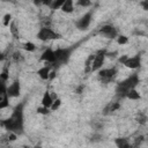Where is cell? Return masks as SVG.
Returning <instances> with one entry per match:
<instances>
[{
    "instance_id": "1",
    "label": "cell",
    "mask_w": 148,
    "mask_h": 148,
    "mask_svg": "<svg viewBox=\"0 0 148 148\" xmlns=\"http://www.w3.org/2000/svg\"><path fill=\"white\" fill-rule=\"evenodd\" d=\"M23 104H17L15 106V109L13 110L12 114L1 121V125L8 131V132H13L15 134H21L23 132Z\"/></svg>"
},
{
    "instance_id": "2",
    "label": "cell",
    "mask_w": 148,
    "mask_h": 148,
    "mask_svg": "<svg viewBox=\"0 0 148 148\" xmlns=\"http://www.w3.org/2000/svg\"><path fill=\"white\" fill-rule=\"evenodd\" d=\"M139 84V75L138 74H132L128 77H126L124 81L119 82L116 88L117 96L119 97H125L127 91L131 89H135V87Z\"/></svg>"
},
{
    "instance_id": "3",
    "label": "cell",
    "mask_w": 148,
    "mask_h": 148,
    "mask_svg": "<svg viewBox=\"0 0 148 148\" xmlns=\"http://www.w3.org/2000/svg\"><path fill=\"white\" fill-rule=\"evenodd\" d=\"M37 38L42 42H46V40L60 39L61 35L58 34L57 31H54L53 29H51L50 27H42L37 32Z\"/></svg>"
},
{
    "instance_id": "4",
    "label": "cell",
    "mask_w": 148,
    "mask_h": 148,
    "mask_svg": "<svg viewBox=\"0 0 148 148\" xmlns=\"http://www.w3.org/2000/svg\"><path fill=\"white\" fill-rule=\"evenodd\" d=\"M72 47H65V49H57L54 51V56H56V61L53 65H62L66 64L71 57L72 53Z\"/></svg>"
},
{
    "instance_id": "5",
    "label": "cell",
    "mask_w": 148,
    "mask_h": 148,
    "mask_svg": "<svg viewBox=\"0 0 148 148\" xmlns=\"http://www.w3.org/2000/svg\"><path fill=\"white\" fill-rule=\"evenodd\" d=\"M105 53H106L105 51H99L97 54H95L94 60L90 65V72H96V71L102 69V66L105 60Z\"/></svg>"
},
{
    "instance_id": "6",
    "label": "cell",
    "mask_w": 148,
    "mask_h": 148,
    "mask_svg": "<svg viewBox=\"0 0 148 148\" xmlns=\"http://www.w3.org/2000/svg\"><path fill=\"white\" fill-rule=\"evenodd\" d=\"M117 74V69L114 67L112 68H102L98 71V79L103 82H109L111 81Z\"/></svg>"
},
{
    "instance_id": "7",
    "label": "cell",
    "mask_w": 148,
    "mask_h": 148,
    "mask_svg": "<svg viewBox=\"0 0 148 148\" xmlns=\"http://www.w3.org/2000/svg\"><path fill=\"white\" fill-rule=\"evenodd\" d=\"M98 34L102 35L103 37L110 38V39H113V38H116V37L118 36L117 29H116L113 25H111V24H105V25H103V27L98 30Z\"/></svg>"
},
{
    "instance_id": "8",
    "label": "cell",
    "mask_w": 148,
    "mask_h": 148,
    "mask_svg": "<svg viewBox=\"0 0 148 148\" xmlns=\"http://www.w3.org/2000/svg\"><path fill=\"white\" fill-rule=\"evenodd\" d=\"M6 91H7L8 98L18 97L20 94H21V83H20V81H14V82L10 83L9 86H7Z\"/></svg>"
},
{
    "instance_id": "9",
    "label": "cell",
    "mask_w": 148,
    "mask_h": 148,
    "mask_svg": "<svg viewBox=\"0 0 148 148\" xmlns=\"http://www.w3.org/2000/svg\"><path fill=\"white\" fill-rule=\"evenodd\" d=\"M91 18H92V12L89 10V12H87L81 18L77 20V22H76V28L80 29V30H84V29H87V28L90 25Z\"/></svg>"
},
{
    "instance_id": "10",
    "label": "cell",
    "mask_w": 148,
    "mask_h": 148,
    "mask_svg": "<svg viewBox=\"0 0 148 148\" xmlns=\"http://www.w3.org/2000/svg\"><path fill=\"white\" fill-rule=\"evenodd\" d=\"M125 67L130 68V69H135L138 67H140L141 65V59H140V56H134V57H128L126 59V61L123 64Z\"/></svg>"
},
{
    "instance_id": "11",
    "label": "cell",
    "mask_w": 148,
    "mask_h": 148,
    "mask_svg": "<svg viewBox=\"0 0 148 148\" xmlns=\"http://www.w3.org/2000/svg\"><path fill=\"white\" fill-rule=\"evenodd\" d=\"M40 59L47 64H51L53 65L54 61H56V56H54V50H52L51 47H47L46 50L43 51L42 56H40Z\"/></svg>"
},
{
    "instance_id": "12",
    "label": "cell",
    "mask_w": 148,
    "mask_h": 148,
    "mask_svg": "<svg viewBox=\"0 0 148 148\" xmlns=\"http://www.w3.org/2000/svg\"><path fill=\"white\" fill-rule=\"evenodd\" d=\"M7 86H0V110L7 108L9 105V98L6 91Z\"/></svg>"
},
{
    "instance_id": "13",
    "label": "cell",
    "mask_w": 148,
    "mask_h": 148,
    "mask_svg": "<svg viewBox=\"0 0 148 148\" xmlns=\"http://www.w3.org/2000/svg\"><path fill=\"white\" fill-rule=\"evenodd\" d=\"M50 73H51V67L47 66H43L37 71V75L42 79V80H49L50 77Z\"/></svg>"
},
{
    "instance_id": "14",
    "label": "cell",
    "mask_w": 148,
    "mask_h": 148,
    "mask_svg": "<svg viewBox=\"0 0 148 148\" xmlns=\"http://www.w3.org/2000/svg\"><path fill=\"white\" fill-rule=\"evenodd\" d=\"M40 103H42V106H45V108H47V109L51 108V105H52V103H53V98L51 97V94H50L49 91H45V92H44Z\"/></svg>"
},
{
    "instance_id": "15",
    "label": "cell",
    "mask_w": 148,
    "mask_h": 148,
    "mask_svg": "<svg viewBox=\"0 0 148 148\" xmlns=\"http://www.w3.org/2000/svg\"><path fill=\"white\" fill-rule=\"evenodd\" d=\"M119 108H120V104H119L118 102H111V103H109V104L104 108L103 113H104V114H110V113L117 111Z\"/></svg>"
},
{
    "instance_id": "16",
    "label": "cell",
    "mask_w": 148,
    "mask_h": 148,
    "mask_svg": "<svg viewBox=\"0 0 148 148\" xmlns=\"http://www.w3.org/2000/svg\"><path fill=\"white\" fill-rule=\"evenodd\" d=\"M114 143L118 148H133L132 145L130 143V141L125 138H118L114 140Z\"/></svg>"
},
{
    "instance_id": "17",
    "label": "cell",
    "mask_w": 148,
    "mask_h": 148,
    "mask_svg": "<svg viewBox=\"0 0 148 148\" xmlns=\"http://www.w3.org/2000/svg\"><path fill=\"white\" fill-rule=\"evenodd\" d=\"M60 9L64 13H67V14L72 13L74 10V2H73V0H65V2L62 3V6H61Z\"/></svg>"
},
{
    "instance_id": "18",
    "label": "cell",
    "mask_w": 148,
    "mask_h": 148,
    "mask_svg": "<svg viewBox=\"0 0 148 148\" xmlns=\"http://www.w3.org/2000/svg\"><path fill=\"white\" fill-rule=\"evenodd\" d=\"M125 97H127L128 99H132V101H136V99H140L141 96H140V92L136 89H131V90L127 91Z\"/></svg>"
},
{
    "instance_id": "19",
    "label": "cell",
    "mask_w": 148,
    "mask_h": 148,
    "mask_svg": "<svg viewBox=\"0 0 148 148\" xmlns=\"http://www.w3.org/2000/svg\"><path fill=\"white\" fill-rule=\"evenodd\" d=\"M9 79V73H8V69H3L1 73H0V86H7V81Z\"/></svg>"
},
{
    "instance_id": "20",
    "label": "cell",
    "mask_w": 148,
    "mask_h": 148,
    "mask_svg": "<svg viewBox=\"0 0 148 148\" xmlns=\"http://www.w3.org/2000/svg\"><path fill=\"white\" fill-rule=\"evenodd\" d=\"M64 2H65V0H57V1H56V0H52L49 7H50L51 9H60Z\"/></svg>"
},
{
    "instance_id": "21",
    "label": "cell",
    "mask_w": 148,
    "mask_h": 148,
    "mask_svg": "<svg viewBox=\"0 0 148 148\" xmlns=\"http://www.w3.org/2000/svg\"><path fill=\"white\" fill-rule=\"evenodd\" d=\"M12 58H13V60H14L15 62H22V61L24 60V57H23V54H22L21 52H18V51H15V52L13 53Z\"/></svg>"
},
{
    "instance_id": "22",
    "label": "cell",
    "mask_w": 148,
    "mask_h": 148,
    "mask_svg": "<svg viewBox=\"0 0 148 148\" xmlns=\"http://www.w3.org/2000/svg\"><path fill=\"white\" fill-rule=\"evenodd\" d=\"M23 49L25 51H28V52H34L36 50V45L34 43H31V42H25L23 44Z\"/></svg>"
},
{
    "instance_id": "23",
    "label": "cell",
    "mask_w": 148,
    "mask_h": 148,
    "mask_svg": "<svg viewBox=\"0 0 148 148\" xmlns=\"http://www.w3.org/2000/svg\"><path fill=\"white\" fill-rule=\"evenodd\" d=\"M60 105H61V99L58 97V98H56V99L53 101V103H52L50 110H51V111H56V110H58V109L60 108Z\"/></svg>"
},
{
    "instance_id": "24",
    "label": "cell",
    "mask_w": 148,
    "mask_h": 148,
    "mask_svg": "<svg viewBox=\"0 0 148 148\" xmlns=\"http://www.w3.org/2000/svg\"><path fill=\"white\" fill-rule=\"evenodd\" d=\"M116 38H117V43H118L119 45H125V44L128 43V38H127L126 36H124V35H119V36H117Z\"/></svg>"
},
{
    "instance_id": "25",
    "label": "cell",
    "mask_w": 148,
    "mask_h": 148,
    "mask_svg": "<svg viewBox=\"0 0 148 148\" xmlns=\"http://www.w3.org/2000/svg\"><path fill=\"white\" fill-rule=\"evenodd\" d=\"M10 22H12V14H10V13L5 14V16H3V21H2V24H3L5 27H9Z\"/></svg>"
},
{
    "instance_id": "26",
    "label": "cell",
    "mask_w": 148,
    "mask_h": 148,
    "mask_svg": "<svg viewBox=\"0 0 148 148\" xmlns=\"http://www.w3.org/2000/svg\"><path fill=\"white\" fill-rule=\"evenodd\" d=\"M9 30H10L12 35H14V36H17V35H18V29L16 28V23H15L14 21L10 22V24H9Z\"/></svg>"
},
{
    "instance_id": "27",
    "label": "cell",
    "mask_w": 148,
    "mask_h": 148,
    "mask_svg": "<svg viewBox=\"0 0 148 148\" xmlns=\"http://www.w3.org/2000/svg\"><path fill=\"white\" fill-rule=\"evenodd\" d=\"M49 112H50V109H47V108H45V106H39V108H37V113H39V114L46 116V114H49Z\"/></svg>"
},
{
    "instance_id": "28",
    "label": "cell",
    "mask_w": 148,
    "mask_h": 148,
    "mask_svg": "<svg viewBox=\"0 0 148 148\" xmlns=\"http://www.w3.org/2000/svg\"><path fill=\"white\" fill-rule=\"evenodd\" d=\"M77 5L81 6V7H88V6L91 5V2L88 1V0H79V1H77Z\"/></svg>"
},
{
    "instance_id": "29",
    "label": "cell",
    "mask_w": 148,
    "mask_h": 148,
    "mask_svg": "<svg viewBox=\"0 0 148 148\" xmlns=\"http://www.w3.org/2000/svg\"><path fill=\"white\" fill-rule=\"evenodd\" d=\"M146 119H147L146 114L139 113V116H138V121H139V123H141V124H145V123H146Z\"/></svg>"
},
{
    "instance_id": "30",
    "label": "cell",
    "mask_w": 148,
    "mask_h": 148,
    "mask_svg": "<svg viewBox=\"0 0 148 148\" xmlns=\"http://www.w3.org/2000/svg\"><path fill=\"white\" fill-rule=\"evenodd\" d=\"M127 58H128V56H121V57L119 58V62H120V64H124Z\"/></svg>"
},
{
    "instance_id": "31",
    "label": "cell",
    "mask_w": 148,
    "mask_h": 148,
    "mask_svg": "<svg viewBox=\"0 0 148 148\" xmlns=\"http://www.w3.org/2000/svg\"><path fill=\"white\" fill-rule=\"evenodd\" d=\"M141 5L143 6V9H148V1H147V0H146V1H142Z\"/></svg>"
},
{
    "instance_id": "32",
    "label": "cell",
    "mask_w": 148,
    "mask_h": 148,
    "mask_svg": "<svg viewBox=\"0 0 148 148\" xmlns=\"http://www.w3.org/2000/svg\"><path fill=\"white\" fill-rule=\"evenodd\" d=\"M99 139H101V136H99V135H94L91 140H92V141H98Z\"/></svg>"
},
{
    "instance_id": "33",
    "label": "cell",
    "mask_w": 148,
    "mask_h": 148,
    "mask_svg": "<svg viewBox=\"0 0 148 148\" xmlns=\"http://www.w3.org/2000/svg\"><path fill=\"white\" fill-rule=\"evenodd\" d=\"M5 53L3 52H0V61H2V60H5Z\"/></svg>"
},
{
    "instance_id": "34",
    "label": "cell",
    "mask_w": 148,
    "mask_h": 148,
    "mask_svg": "<svg viewBox=\"0 0 148 148\" xmlns=\"http://www.w3.org/2000/svg\"><path fill=\"white\" fill-rule=\"evenodd\" d=\"M82 89H83V86H80V87L77 88V90H76V92H77V94H81V91H82Z\"/></svg>"
}]
</instances>
